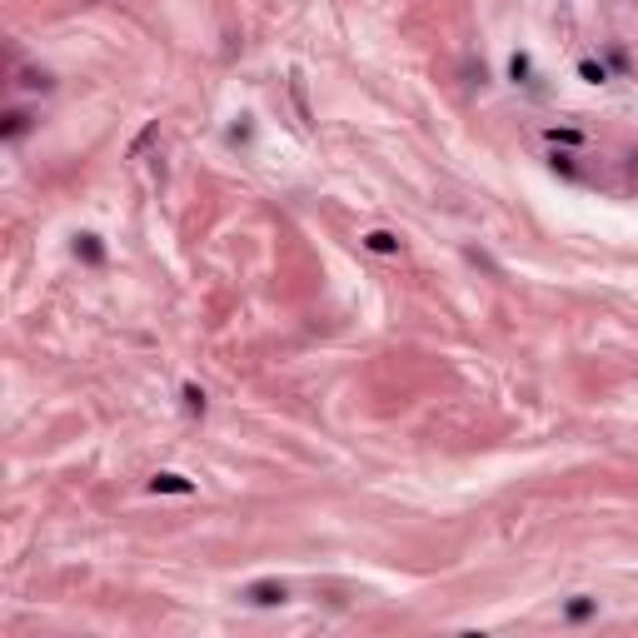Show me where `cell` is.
<instances>
[{"label":"cell","mask_w":638,"mask_h":638,"mask_svg":"<svg viewBox=\"0 0 638 638\" xmlns=\"http://www.w3.org/2000/svg\"><path fill=\"white\" fill-rule=\"evenodd\" d=\"M245 599H249V604H280V599H285V584H249Z\"/></svg>","instance_id":"obj_1"},{"label":"cell","mask_w":638,"mask_h":638,"mask_svg":"<svg viewBox=\"0 0 638 638\" xmlns=\"http://www.w3.org/2000/svg\"><path fill=\"white\" fill-rule=\"evenodd\" d=\"M160 488H165V494H189V484H185L180 474H160V479H155V494H160Z\"/></svg>","instance_id":"obj_2"},{"label":"cell","mask_w":638,"mask_h":638,"mask_svg":"<svg viewBox=\"0 0 638 638\" xmlns=\"http://www.w3.org/2000/svg\"><path fill=\"white\" fill-rule=\"evenodd\" d=\"M369 240V249H379V254H394V240L384 235V229H374V235H364Z\"/></svg>","instance_id":"obj_3"},{"label":"cell","mask_w":638,"mask_h":638,"mask_svg":"<svg viewBox=\"0 0 638 638\" xmlns=\"http://www.w3.org/2000/svg\"><path fill=\"white\" fill-rule=\"evenodd\" d=\"M185 409L189 414H205V394L200 389H185Z\"/></svg>","instance_id":"obj_4"}]
</instances>
